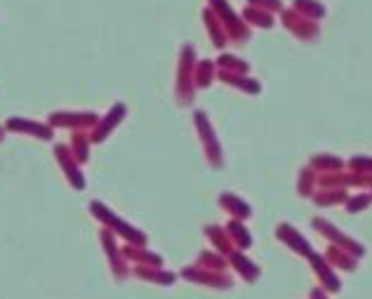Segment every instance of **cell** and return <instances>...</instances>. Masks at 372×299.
Wrapping results in <instances>:
<instances>
[{
    "mask_svg": "<svg viewBox=\"0 0 372 299\" xmlns=\"http://www.w3.org/2000/svg\"><path fill=\"white\" fill-rule=\"evenodd\" d=\"M55 153H57V160H59V163H62V167H64L66 177H69V182L74 184L76 189H83V187H85V179H83L81 170H78V165L74 163V153H71L66 146H57Z\"/></svg>",
    "mask_w": 372,
    "mask_h": 299,
    "instance_id": "3",
    "label": "cell"
},
{
    "mask_svg": "<svg viewBox=\"0 0 372 299\" xmlns=\"http://www.w3.org/2000/svg\"><path fill=\"white\" fill-rule=\"evenodd\" d=\"M50 123L52 125H62V128H76V130H85V128H92L97 123V118L92 113H52L50 116Z\"/></svg>",
    "mask_w": 372,
    "mask_h": 299,
    "instance_id": "2",
    "label": "cell"
},
{
    "mask_svg": "<svg viewBox=\"0 0 372 299\" xmlns=\"http://www.w3.org/2000/svg\"><path fill=\"white\" fill-rule=\"evenodd\" d=\"M71 144H74V151L71 153H76V158L81 160H87V137L85 135H74V139H71Z\"/></svg>",
    "mask_w": 372,
    "mask_h": 299,
    "instance_id": "6",
    "label": "cell"
},
{
    "mask_svg": "<svg viewBox=\"0 0 372 299\" xmlns=\"http://www.w3.org/2000/svg\"><path fill=\"white\" fill-rule=\"evenodd\" d=\"M90 210L94 212V217L101 219V222H104V224H109L111 229H116L118 233H123V236H125V238H130V241H135V243H142V241H144V236H142L140 231H135L130 224H125L123 219H118L116 214H113L111 210H106V207L101 205V203H97V200L90 203Z\"/></svg>",
    "mask_w": 372,
    "mask_h": 299,
    "instance_id": "1",
    "label": "cell"
},
{
    "mask_svg": "<svg viewBox=\"0 0 372 299\" xmlns=\"http://www.w3.org/2000/svg\"><path fill=\"white\" fill-rule=\"evenodd\" d=\"M314 262H316V271L321 273V278L326 280L328 288H330V290H339V280H335V278H332V273L328 271L326 264H323V262L318 259V257H314Z\"/></svg>",
    "mask_w": 372,
    "mask_h": 299,
    "instance_id": "7",
    "label": "cell"
},
{
    "mask_svg": "<svg viewBox=\"0 0 372 299\" xmlns=\"http://www.w3.org/2000/svg\"><path fill=\"white\" fill-rule=\"evenodd\" d=\"M8 130H15V133H24V135H31V137H40V139H50V137H52V130L47 128V125L24 121V118H10V121H8Z\"/></svg>",
    "mask_w": 372,
    "mask_h": 299,
    "instance_id": "4",
    "label": "cell"
},
{
    "mask_svg": "<svg viewBox=\"0 0 372 299\" xmlns=\"http://www.w3.org/2000/svg\"><path fill=\"white\" fill-rule=\"evenodd\" d=\"M368 203V198H358V200H351V207L349 210L353 212V210H363V205Z\"/></svg>",
    "mask_w": 372,
    "mask_h": 299,
    "instance_id": "8",
    "label": "cell"
},
{
    "mask_svg": "<svg viewBox=\"0 0 372 299\" xmlns=\"http://www.w3.org/2000/svg\"><path fill=\"white\" fill-rule=\"evenodd\" d=\"M123 116H125V106H123V104H116V106H113V109L109 111V116H106L104 121L97 125V130L92 133V142H101V139H104V137L109 135L111 130L123 121Z\"/></svg>",
    "mask_w": 372,
    "mask_h": 299,
    "instance_id": "5",
    "label": "cell"
},
{
    "mask_svg": "<svg viewBox=\"0 0 372 299\" xmlns=\"http://www.w3.org/2000/svg\"><path fill=\"white\" fill-rule=\"evenodd\" d=\"M0 139H3V130H0Z\"/></svg>",
    "mask_w": 372,
    "mask_h": 299,
    "instance_id": "9",
    "label": "cell"
}]
</instances>
